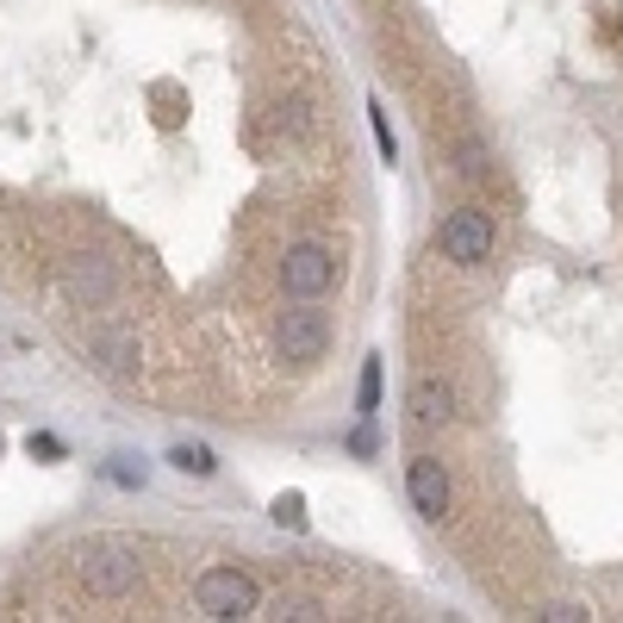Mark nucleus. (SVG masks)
<instances>
[{
    "label": "nucleus",
    "mask_w": 623,
    "mask_h": 623,
    "mask_svg": "<svg viewBox=\"0 0 623 623\" xmlns=\"http://www.w3.org/2000/svg\"><path fill=\"white\" fill-rule=\"evenodd\" d=\"M76 580L88 599L119 605V599H131L144 586V561H138V548H125V543H88L76 555Z\"/></svg>",
    "instance_id": "1"
},
{
    "label": "nucleus",
    "mask_w": 623,
    "mask_h": 623,
    "mask_svg": "<svg viewBox=\"0 0 623 623\" xmlns=\"http://www.w3.org/2000/svg\"><path fill=\"white\" fill-rule=\"evenodd\" d=\"M194 605H200V617H256L263 611V592H256V580L244 574V567H206L200 586H194Z\"/></svg>",
    "instance_id": "2"
},
{
    "label": "nucleus",
    "mask_w": 623,
    "mask_h": 623,
    "mask_svg": "<svg viewBox=\"0 0 623 623\" xmlns=\"http://www.w3.org/2000/svg\"><path fill=\"white\" fill-rule=\"evenodd\" d=\"M330 349V318L312 299H299L294 312H280V325H275V356L280 362H294V368H312V362Z\"/></svg>",
    "instance_id": "3"
},
{
    "label": "nucleus",
    "mask_w": 623,
    "mask_h": 623,
    "mask_svg": "<svg viewBox=\"0 0 623 623\" xmlns=\"http://www.w3.org/2000/svg\"><path fill=\"white\" fill-rule=\"evenodd\" d=\"M436 244H443V256H449L455 268H481L486 256H493V218H486L481 206H462V212L443 218Z\"/></svg>",
    "instance_id": "4"
},
{
    "label": "nucleus",
    "mask_w": 623,
    "mask_h": 623,
    "mask_svg": "<svg viewBox=\"0 0 623 623\" xmlns=\"http://www.w3.org/2000/svg\"><path fill=\"white\" fill-rule=\"evenodd\" d=\"M280 287H287V299H325L337 287V256L318 244H294L280 256Z\"/></svg>",
    "instance_id": "5"
},
{
    "label": "nucleus",
    "mask_w": 623,
    "mask_h": 623,
    "mask_svg": "<svg viewBox=\"0 0 623 623\" xmlns=\"http://www.w3.org/2000/svg\"><path fill=\"white\" fill-rule=\"evenodd\" d=\"M405 493H412V505H418V517H449V467L436 462V455H412V467H405Z\"/></svg>",
    "instance_id": "6"
},
{
    "label": "nucleus",
    "mask_w": 623,
    "mask_h": 623,
    "mask_svg": "<svg viewBox=\"0 0 623 623\" xmlns=\"http://www.w3.org/2000/svg\"><path fill=\"white\" fill-rule=\"evenodd\" d=\"M405 412H412V424H418V431H436V424L455 418V387L443 380V374H418V380H412V393H405Z\"/></svg>",
    "instance_id": "7"
},
{
    "label": "nucleus",
    "mask_w": 623,
    "mask_h": 623,
    "mask_svg": "<svg viewBox=\"0 0 623 623\" xmlns=\"http://www.w3.org/2000/svg\"><path fill=\"white\" fill-rule=\"evenodd\" d=\"M88 356H100L112 380H138V337L131 330H88Z\"/></svg>",
    "instance_id": "8"
},
{
    "label": "nucleus",
    "mask_w": 623,
    "mask_h": 623,
    "mask_svg": "<svg viewBox=\"0 0 623 623\" xmlns=\"http://www.w3.org/2000/svg\"><path fill=\"white\" fill-rule=\"evenodd\" d=\"M62 280H69V294L88 299V306L112 299V268L100 263V256H69V263H62Z\"/></svg>",
    "instance_id": "9"
},
{
    "label": "nucleus",
    "mask_w": 623,
    "mask_h": 623,
    "mask_svg": "<svg viewBox=\"0 0 623 623\" xmlns=\"http://www.w3.org/2000/svg\"><path fill=\"white\" fill-rule=\"evenodd\" d=\"M275 131H280V138H306V131H312V107H306V100H280V107H275Z\"/></svg>",
    "instance_id": "10"
},
{
    "label": "nucleus",
    "mask_w": 623,
    "mask_h": 623,
    "mask_svg": "<svg viewBox=\"0 0 623 623\" xmlns=\"http://www.w3.org/2000/svg\"><path fill=\"white\" fill-rule=\"evenodd\" d=\"M169 462L181 467V474H200V481H206V474H212V467H218L206 443H175V449H169Z\"/></svg>",
    "instance_id": "11"
},
{
    "label": "nucleus",
    "mask_w": 623,
    "mask_h": 623,
    "mask_svg": "<svg viewBox=\"0 0 623 623\" xmlns=\"http://www.w3.org/2000/svg\"><path fill=\"white\" fill-rule=\"evenodd\" d=\"M268 517H275L280 530H306L312 524V517H306V498H299V493H280L275 505H268Z\"/></svg>",
    "instance_id": "12"
},
{
    "label": "nucleus",
    "mask_w": 623,
    "mask_h": 623,
    "mask_svg": "<svg viewBox=\"0 0 623 623\" xmlns=\"http://www.w3.org/2000/svg\"><path fill=\"white\" fill-rule=\"evenodd\" d=\"M380 412V356L362 362V418H374Z\"/></svg>",
    "instance_id": "13"
},
{
    "label": "nucleus",
    "mask_w": 623,
    "mask_h": 623,
    "mask_svg": "<svg viewBox=\"0 0 623 623\" xmlns=\"http://www.w3.org/2000/svg\"><path fill=\"white\" fill-rule=\"evenodd\" d=\"M368 112H374V144H380V156H399V144H393V125H387V107H380V100H368Z\"/></svg>",
    "instance_id": "14"
},
{
    "label": "nucleus",
    "mask_w": 623,
    "mask_h": 623,
    "mask_svg": "<svg viewBox=\"0 0 623 623\" xmlns=\"http://www.w3.org/2000/svg\"><path fill=\"white\" fill-rule=\"evenodd\" d=\"M275 617H294V623H312V617H325V605L318 599H280Z\"/></svg>",
    "instance_id": "15"
},
{
    "label": "nucleus",
    "mask_w": 623,
    "mask_h": 623,
    "mask_svg": "<svg viewBox=\"0 0 623 623\" xmlns=\"http://www.w3.org/2000/svg\"><path fill=\"white\" fill-rule=\"evenodd\" d=\"M536 617H543V623H586V617H592V611H586V605H574V599H561V605L536 611Z\"/></svg>",
    "instance_id": "16"
},
{
    "label": "nucleus",
    "mask_w": 623,
    "mask_h": 623,
    "mask_svg": "<svg viewBox=\"0 0 623 623\" xmlns=\"http://www.w3.org/2000/svg\"><path fill=\"white\" fill-rule=\"evenodd\" d=\"M486 169H493V156H486V150H462V175H467V181H486Z\"/></svg>",
    "instance_id": "17"
},
{
    "label": "nucleus",
    "mask_w": 623,
    "mask_h": 623,
    "mask_svg": "<svg viewBox=\"0 0 623 623\" xmlns=\"http://www.w3.org/2000/svg\"><path fill=\"white\" fill-rule=\"evenodd\" d=\"M107 474H112V481H119V486H144V467H131V462H112Z\"/></svg>",
    "instance_id": "18"
}]
</instances>
